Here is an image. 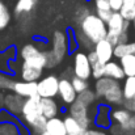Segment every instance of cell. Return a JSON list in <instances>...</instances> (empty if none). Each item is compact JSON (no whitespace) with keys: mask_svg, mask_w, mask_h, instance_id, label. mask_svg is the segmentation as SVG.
<instances>
[{"mask_svg":"<svg viewBox=\"0 0 135 135\" xmlns=\"http://www.w3.org/2000/svg\"><path fill=\"white\" fill-rule=\"evenodd\" d=\"M41 96L37 93L32 97L24 98V104L21 108V119L26 127L30 129L32 133H41L45 130L46 119L41 112V105H40Z\"/></svg>","mask_w":135,"mask_h":135,"instance_id":"1","label":"cell"},{"mask_svg":"<svg viewBox=\"0 0 135 135\" xmlns=\"http://www.w3.org/2000/svg\"><path fill=\"white\" fill-rule=\"evenodd\" d=\"M80 32L94 45L97 41L106 37V22L96 13H88L78 25Z\"/></svg>","mask_w":135,"mask_h":135,"instance_id":"2","label":"cell"},{"mask_svg":"<svg viewBox=\"0 0 135 135\" xmlns=\"http://www.w3.org/2000/svg\"><path fill=\"white\" fill-rule=\"evenodd\" d=\"M129 26H130V21H126L121 13L118 11L113 12L112 16L108 18L106 21V40L115 46L118 44V36L122 32H129Z\"/></svg>","mask_w":135,"mask_h":135,"instance_id":"3","label":"cell"},{"mask_svg":"<svg viewBox=\"0 0 135 135\" xmlns=\"http://www.w3.org/2000/svg\"><path fill=\"white\" fill-rule=\"evenodd\" d=\"M20 56L22 58V62L33 67L45 68V52L38 46L33 45V44L24 45L20 51Z\"/></svg>","mask_w":135,"mask_h":135,"instance_id":"4","label":"cell"},{"mask_svg":"<svg viewBox=\"0 0 135 135\" xmlns=\"http://www.w3.org/2000/svg\"><path fill=\"white\" fill-rule=\"evenodd\" d=\"M51 54L58 60V63H62L66 55L68 54V42H67V33L63 30H55L52 34L51 41Z\"/></svg>","mask_w":135,"mask_h":135,"instance_id":"5","label":"cell"},{"mask_svg":"<svg viewBox=\"0 0 135 135\" xmlns=\"http://www.w3.org/2000/svg\"><path fill=\"white\" fill-rule=\"evenodd\" d=\"M67 108H68V114L72 118H75L85 130L88 127H90V125L93 123V121H92V118H90V115H89V106H87L83 102L75 100Z\"/></svg>","mask_w":135,"mask_h":135,"instance_id":"6","label":"cell"},{"mask_svg":"<svg viewBox=\"0 0 135 135\" xmlns=\"http://www.w3.org/2000/svg\"><path fill=\"white\" fill-rule=\"evenodd\" d=\"M58 85H59V78L56 75H47L42 76L37 81V93L41 97H51L55 98L58 96Z\"/></svg>","mask_w":135,"mask_h":135,"instance_id":"7","label":"cell"},{"mask_svg":"<svg viewBox=\"0 0 135 135\" xmlns=\"http://www.w3.org/2000/svg\"><path fill=\"white\" fill-rule=\"evenodd\" d=\"M74 76L89 80L90 79V63L88 60V56L84 51H75L74 54Z\"/></svg>","mask_w":135,"mask_h":135,"instance_id":"8","label":"cell"},{"mask_svg":"<svg viewBox=\"0 0 135 135\" xmlns=\"http://www.w3.org/2000/svg\"><path fill=\"white\" fill-rule=\"evenodd\" d=\"M76 92L74 89L70 79L67 78H60L59 79V85H58V97L62 105L68 106L76 100Z\"/></svg>","mask_w":135,"mask_h":135,"instance_id":"9","label":"cell"},{"mask_svg":"<svg viewBox=\"0 0 135 135\" xmlns=\"http://www.w3.org/2000/svg\"><path fill=\"white\" fill-rule=\"evenodd\" d=\"M22 104H24V97H21V96H18V94H16L13 92L4 94L3 102H1V105L4 106V109L8 113H11V114H13L16 117L20 115Z\"/></svg>","mask_w":135,"mask_h":135,"instance_id":"10","label":"cell"},{"mask_svg":"<svg viewBox=\"0 0 135 135\" xmlns=\"http://www.w3.org/2000/svg\"><path fill=\"white\" fill-rule=\"evenodd\" d=\"M110 106L108 104H100L97 105L96 108V114H94V118H93V123L97 126V127H101V129H108L110 125H112V117H110Z\"/></svg>","mask_w":135,"mask_h":135,"instance_id":"11","label":"cell"},{"mask_svg":"<svg viewBox=\"0 0 135 135\" xmlns=\"http://www.w3.org/2000/svg\"><path fill=\"white\" fill-rule=\"evenodd\" d=\"M104 104H108L109 106H121L123 102V93H122V85L121 81H117L114 85H112L102 96Z\"/></svg>","mask_w":135,"mask_h":135,"instance_id":"12","label":"cell"},{"mask_svg":"<svg viewBox=\"0 0 135 135\" xmlns=\"http://www.w3.org/2000/svg\"><path fill=\"white\" fill-rule=\"evenodd\" d=\"M12 92L28 98L32 97L34 94H37V81H24V80H15L13 85H12Z\"/></svg>","mask_w":135,"mask_h":135,"instance_id":"13","label":"cell"},{"mask_svg":"<svg viewBox=\"0 0 135 135\" xmlns=\"http://www.w3.org/2000/svg\"><path fill=\"white\" fill-rule=\"evenodd\" d=\"M92 50L96 52L97 58H98L101 62H104V63H106V62L114 59V58H113V45H112L106 38H102V40L97 41V42L93 45V49H92Z\"/></svg>","mask_w":135,"mask_h":135,"instance_id":"14","label":"cell"},{"mask_svg":"<svg viewBox=\"0 0 135 135\" xmlns=\"http://www.w3.org/2000/svg\"><path fill=\"white\" fill-rule=\"evenodd\" d=\"M40 105H41V112H42V114H44V117H45L46 119L52 118V117H56L59 114L60 106L51 97H41Z\"/></svg>","mask_w":135,"mask_h":135,"instance_id":"15","label":"cell"},{"mask_svg":"<svg viewBox=\"0 0 135 135\" xmlns=\"http://www.w3.org/2000/svg\"><path fill=\"white\" fill-rule=\"evenodd\" d=\"M20 75H21V80H24V81H38L44 76V68L33 67V66L22 62Z\"/></svg>","mask_w":135,"mask_h":135,"instance_id":"16","label":"cell"},{"mask_svg":"<svg viewBox=\"0 0 135 135\" xmlns=\"http://www.w3.org/2000/svg\"><path fill=\"white\" fill-rule=\"evenodd\" d=\"M104 76H108V78H112L114 80H118V81H122L126 76L123 74V70L119 64V62L112 59L109 62L105 63V71H104Z\"/></svg>","mask_w":135,"mask_h":135,"instance_id":"17","label":"cell"},{"mask_svg":"<svg viewBox=\"0 0 135 135\" xmlns=\"http://www.w3.org/2000/svg\"><path fill=\"white\" fill-rule=\"evenodd\" d=\"M45 130L50 135H66V127H64L63 119L59 118L58 115L49 118L46 121Z\"/></svg>","mask_w":135,"mask_h":135,"instance_id":"18","label":"cell"},{"mask_svg":"<svg viewBox=\"0 0 135 135\" xmlns=\"http://www.w3.org/2000/svg\"><path fill=\"white\" fill-rule=\"evenodd\" d=\"M118 80H114L112 78H108V76H101L98 79H96V83H94V93H96V97L97 98H102V96L105 94V92L109 89L112 85H114Z\"/></svg>","mask_w":135,"mask_h":135,"instance_id":"19","label":"cell"},{"mask_svg":"<svg viewBox=\"0 0 135 135\" xmlns=\"http://www.w3.org/2000/svg\"><path fill=\"white\" fill-rule=\"evenodd\" d=\"M62 119H63V123L66 127V135H83V133L85 131V129L70 114L64 115V118H62Z\"/></svg>","mask_w":135,"mask_h":135,"instance_id":"20","label":"cell"},{"mask_svg":"<svg viewBox=\"0 0 135 135\" xmlns=\"http://www.w3.org/2000/svg\"><path fill=\"white\" fill-rule=\"evenodd\" d=\"M131 114H133V113H130V112H129L127 109H125L123 106H121V108L114 109V110L110 112L112 121L115 122V123H118V125H121L125 131H126V125H127V122H129Z\"/></svg>","mask_w":135,"mask_h":135,"instance_id":"21","label":"cell"},{"mask_svg":"<svg viewBox=\"0 0 135 135\" xmlns=\"http://www.w3.org/2000/svg\"><path fill=\"white\" fill-rule=\"evenodd\" d=\"M125 76H135V54H127L118 59Z\"/></svg>","mask_w":135,"mask_h":135,"instance_id":"22","label":"cell"},{"mask_svg":"<svg viewBox=\"0 0 135 135\" xmlns=\"http://www.w3.org/2000/svg\"><path fill=\"white\" fill-rule=\"evenodd\" d=\"M94 9H96V15L101 20H104L105 22L108 21V18L113 13L110 4H109V0H94Z\"/></svg>","mask_w":135,"mask_h":135,"instance_id":"23","label":"cell"},{"mask_svg":"<svg viewBox=\"0 0 135 135\" xmlns=\"http://www.w3.org/2000/svg\"><path fill=\"white\" fill-rule=\"evenodd\" d=\"M40 0H18L15 5V15L16 16H22V15H29L37 5Z\"/></svg>","mask_w":135,"mask_h":135,"instance_id":"24","label":"cell"},{"mask_svg":"<svg viewBox=\"0 0 135 135\" xmlns=\"http://www.w3.org/2000/svg\"><path fill=\"white\" fill-rule=\"evenodd\" d=\"M135 54V42H125V44H117L113 46V58L119 59L123 55Z\"/></svg>","mask_w":135,"mask_h":135,"instance_id":"25","label":"cell"},{"mask_svg":"<svg viewBox=\"0 0 135 135\" xmlns=\"http://www.w3.org/2000/svg\"><path fill=\"white\" fill-rule=\"evenodd\" d=\"M126 21H133L135 16V0H123L118 11Z\"/></svg>","mask_w":135,"mask_h":135,"instance_id":"26","label":"cell"},{"mask_svg":"<svg viewBox=\"0 0 135 135\" xmlns=\"http://www.w3.org/2000/svg\"><path fill=\"white\" fill-rule=\"evenodd\" d=\"M76 100L80 101V102H83V104L87 105V106H92V105L96 104L97 97H96L94 90L90 89V88H87V89L81 90V92H79V93L76 94Z\"/></svg>","mask_w":135,"mask_h":135,"instance_id":"27","label":"cell"},{"mask_svg":"<svg viewBox=\"0 0 135 135\" xmlns=\"http://www.w3.org/2000/svg\"><path fill=\"white\" fill-rule=\"evenodd\" d=\"M123 98H133L135 97V76H126L122 84Z\"/></svg>","mask_w":135,"mask_h":135,"instance_id":"28","label":"cell"},{"mask_svg":"<svg viewBox=\"0 0 135 135\" xmlns=\"http://www.w3.org/2000/svg\"><path fill=\"white\" fill-rule=\"evenodd\" d=\"M15 54H16L15 47H9L7 51L0 52V71H1V72H8V71H9L8 63H9L11 59L15 58Z\"/></svg>","mask_w":135,"mask_h":135,"instance_id":"29","label":"cell"},{"mask_svg":"<svg viewBox=\"0 0 135 135\" xmlns=\"http://www.w3.org/2000/svg\"><path fill=\"white\" fill-rule=\"evenodd\" d=\"M11 18H12V16H11L8 7L0 0V30H4L9 25Z\"/></svg>","mask_w":135,"mask_h":135,"instance_id":"30","label":"cell"},{"mask_svg":"<svg viewBox=\"0 0 135 135\" xmlns=\"http://www.w3.org/2000/svg\"><path fill=\"white\" fill-rule=\"evenodd\" d=\"M104 71H105V63L104 62H101L100 59L90 62V78L98 79V78L104 76Z\"/></svg>","mask_w":135,"mask_h":135,"instance_id":"31","label":"cell"},{"mask_svg":"<svg viewBox=\"0 0 135 135\" xmlns=\"http://www.w3.org/2000/svg\"><path fill=\"white\" fill-rule=\"evenodd\" d=\"M70 81H71V84H72V87H74V89H75L76 93H79V92H81V90L89 88V83H88V80H84V79H80V78L72 76V78L70 79Z\"/></svg>","mask_w":135,"mask_h":135,"instance_id":"32","label":"cell"},{"mask_svg":"<svg viewBox=\"0 0 135 135\" xmlns=\"http://www.w3.org/2000/svg\"><path fill=\"white\" fill-rule=\"evenodd\" d=\"M74 33H75V38H76L78 46H81V47H84V49H89V50L93 47V44H92L89 40H88V38H87V37L80 32V29H79V28H78Z\"/></svg>","mask_w":135,"mask_h":135,"instance_id":"33","label":"cell"},{"mask_svg":"<svg viewBox=\"0 0 135 135\" xmlns=\"http://www.w3.org/2000/svg\"><path fill=\"white\" fill-rule=\"evenodd\" d=\"M13 83H15V80H13L12 76H9V75H7V74L0 71V89L11 90Z\"/></svg>","mask_w":135,"mask_h":135,"instance_id":"34","label":"cell"},{"mask_svg":"<svg viewBox=\"0 0 135 135\" xmlns=\"http://www.w3.org/2000/svg\"><path fill=\"white\" fill-rule=\"evenodd\" d=\"M66 33H67V42H68V52H72L78 47V42H76V38H75V33L71 29H68Z\"/></svg>","mask_w":135,"mask_h":135,"instance_id":"35","label":"cell"},{"mask_svg":"<svg viewBox=\"0 0 135 135\" xmlns=\"http://www.w3.org/2000/svg\"><path fill=\"white\" fill-rule=\"evenodd\" d=\"M106 130H108V133L110 135H126L127 134V133L123 130V127H122L121 125L115 123V122H112V125H110Z\"/></svg>","mask_w":135,"mask_h":135,"instance_id":"36","label":"cell"},{"mask_svg":"<svg viewBox=\"0 0 135 135\" xmlns=\"http://www.w3.org/2000/svg\"><path fill=\"white\" fill-rule=\"evenodd\" d=\"M88 13H90V12L87 7H80V8L76 11V13H75V22H76V25H79V24L83 21V18H84Z\"/></svg>","mask_w":135,"mask_h":135,"instance_id":"37","label":"cell"},{"mask_svg":"<svg viewBox=\"0 0 135 135\" xmlns=\"http://www.w3.org/2000/svg\"><path fill=\"white\" fill-rule=\"evenodd\" d=\"M121 106L127 109L130 113H135V97H133V98H125Z\"/></svg>","mask_w":135,"mask_h":135,"instance_id":"38","label":"cell"},{"mask_svg":"<svg viewBox=\"0 0 135 135\" xmlns=\"http://www.w3.org/2000/svg\"><path fill=\"white\" fill-rule=\"evenodd\" d=\"M133 131H135V113L131 114V117H130V119L126 125V133L129 134V133H133Z\"/></svg>","mask_w":135,"mask_h":135,"instance_id":"39","label":"cell"},{"mask_svg":"<svg viewBox=\"0 0 135 135\" xmlns=\"http://www.w3.org/2000/svg\"><path fill=\"white\" fill-rule=\"evenodd\" d=\"M88 131H89L90 135H108V131L105 129H101V127H96V129L88 127Z\"/></svg>","mask_w":135,"mask_h":135,"instance_id":"40","label":"cell"},{"mask_svg":"<svg viewBox=\"0 0 135 135\" xmlns=\"http://www.w3.org/2000/svg\"><path fill=\"white\" fill-rule=\"evenodd\" d=\"M122 1H123V0H109V4H110V8H112V11H113V12H115V11H119Z\"/></svg>","mask_w":135,"mask_h":135,"instance_id":"41","label":"cell"},{"mask_svg":"<svg viewBox=\"0 0 135 135\" xmlns=\"http://www.w3.org/2000/svg\"><path fill=\"white\" fill-rule=\"evenodd\" d=\"M83 135H90V134H89V131H88V129H87V130H85V131L83 133Z\"/></svg>","mask_w":135,"mask_h":135,"instance_id":"42","label":"cell"},{"mask_svg":"<svg viewBox=\"0 0 135 135\" xmlns=\"http://www.w3.org/2000/svg\"><path fill=\"white\" fill-rule=\"evenodd\" d=\"M131 22H133V26H134V30H135V16H134V18H133V21H131Z\"/></svg>","mask_w":135,"mask_h":135,"instance_id":"43","label":"cell"}]
</instances>
